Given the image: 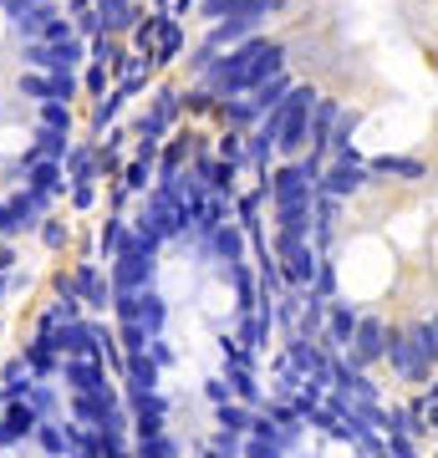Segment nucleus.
<instances>
[{
  "label": "nucleus",
  "mask_w": 438,
  "mask_h": 458,
  "mask_svg": "<svg viewBox=\"0 0 438 458\" xmlns=\"http://www.w3.org/2000/svg\"><path fill=\"white\" fill-rule=\"evenodd\" d=\"M138 204L113 229V352L138 458H240L260 408L255 361L276 327L280 265L250 270V225L235 219V158L138 174Z\"/></svg>",
  "instance_id": "nucleus-1"
},
{
  "label": "nucleus",
  "mask_w": 438,
  "mask_h": 458,
  "mask_svg": "<svg viewBox=\"0 0 438 458\" xmlns=\"http://www.w3.org/2000/svg\"><path fill=\"white\" fill-rule=\"evenodd\" d=\"M77 72L82 47L56 0H0V240L62 183Z\"/></svg>",
  "instance_id": "nucleus-2"
},
{
  "label": "nucleus",
  "mask_w": 438,
  "mask_h": 458,
  "mask_svg": "<svg viewBox=\"0 0 438 458\" xmlns=\"http://www.w3.org/2000/svg\"><path fill=\"white\" fill-rule=\"evenodd\" d=\"M113 336L66 316L0 377V458H138Z\"/></svg>",
  "instance_id": "nucleus-3"
},
{
  "label": "nucleus",
  "mask_w": 438,
  "mask_h": 458,
  "mask_svg": "<svg viewBox=\"0 0 438 458\" xmlns=\"http://www.w3.org/2000/svg\"><path fill=\"white\" fill-rule=\"evenodd\" d=\"M382 361H388L392 372L403 377V382H428L434 377V361L418 352V342L408 336V331H388V346H382Z\"/></svg>",
  "instance_id": "nucleus-4"
},
{
  "label": "nucleus",
  "mask_w": 438,
  "mask_h": 458,
  "mask_svg": "<svg viewBox=\"0 0 438 458\" xmlns=\"http://www.w3.org/2000/svg\"><path fill=\"white\" fill-rule=\"evenodd\" d=\"M382 346H388V321L362 316L352 342H347V357H352V367H373V361H382Z\"/></svg>",
  "instance_id": "nucleus-5"
},
{
  "label": "nucleus",
  "mask_w": 438,
  "mask_h": 458,
  "mask_svg": "<svg viewBox=\"0 0 438 458\" xmlns=\"http://www.w3.org/2000/svg\"><path fill=\"white\" fill-rule=\"evenodd\" d=\"M367 168H373V174H392V179H423V174H428L418 158H392V153L388 158H373Z\"/></svg>",
  "instance_id": "nucleus-6"
}]
</instances>
